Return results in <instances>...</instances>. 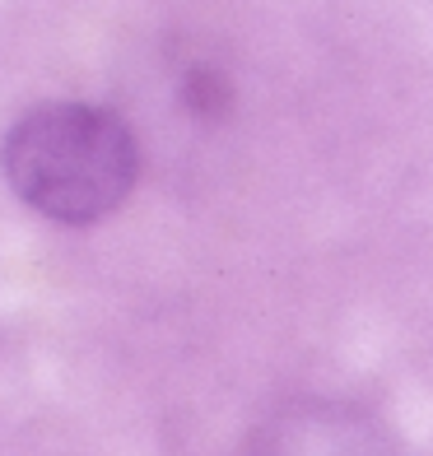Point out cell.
I'll use <instances>...</instances> for the list:
<instances>
[{"instance_id":"obj_1","label":"cell","mask_w":433,"mask_h":456,"mask_svg":"<svg viewBox=\"0 0 433 456\" xmlns=\"http://www.w3.org/2000/svg\"><path fill=\"white\" fill-rule=\"evenodd\" d=\"M135 168L140 154L127 121L85 102L37 108L5 140V177L14 196L56 224H94L112 215L135 186Z\"/></svg>"}]
</instances>
